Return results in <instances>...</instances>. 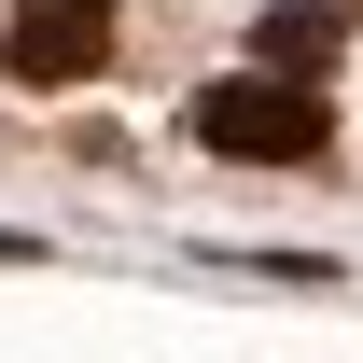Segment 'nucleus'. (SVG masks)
<instances>
[{"mask_svg":"<svg viewBox=\"0 0 363 363\" xmlns=\"http://www.w3.org/2000/svg\"><path fill=\"white\" fill-rule=\"evenodd\" d=\"M252 56H266V70H335V56H350V14H335V0H279L266 28H252Z\"/></svg>","mask_w":363,"mask_h":363,"instance_id":"3","label":"nucleus"},{"mask_svg":"<svg viewBox=\"0 0 363 363\" xmlns=\"http://www.w3.org/2000/svg\"><path fill=\"white\" fill-rule=\"evenodd\" d=\"M196 140L210 154H238V168H308L321 140H335V112H321V84H294V70H238V84H196Z\"/></svg>","mask_w":363,"mask_h":363,"instance_id":"1","label":"nucleus"},{"mask_svg":"<svg viewBox=\"0 0 363 363\" xmlns=\"http://www.w3.org/2000/svg\"><path fill=\"white\" fill-rule=\"evenodd\" d=\"M0 56H14V84H84L112 56V0H14Z\"/></svg>","mask_w":363,"mask_h":363,"instance_id":"2","label":"nucleus"}]
</instances>
